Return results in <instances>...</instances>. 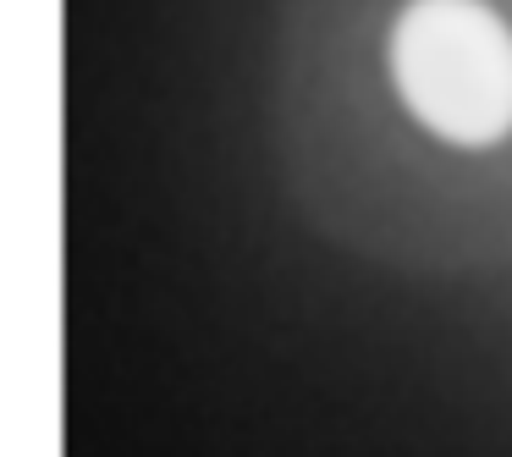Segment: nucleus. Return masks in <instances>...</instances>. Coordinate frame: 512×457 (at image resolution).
<instances>
[{"label":"nucleus","mask_w":512,"mask_h":457,"mask_svg":"<svg viewBox=\"0 0 512 457\" xmlns=\"http://www.w3.org/2000/svg\"><path fill=\"white\" fill-rule=\"evenodd\" d=\"M402 111L452 149L512 138V28L490 0H408L386 34Z\"/></svg>","instance_id":"obj_1"}]
</instances>
